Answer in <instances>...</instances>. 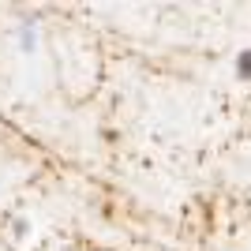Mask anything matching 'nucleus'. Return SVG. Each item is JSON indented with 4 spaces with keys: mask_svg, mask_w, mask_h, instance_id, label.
<instances>
[{
    "mask_svg": "<svg viewBox=\"0 0 251 251\" xmlns=\"http://www.w3.org/2000/svg\"><path fill=\"white\" fill-rule=\"evenodd\" d=\"M4 225H8V236H11V240H26V236H30V221L23 218V214H8Z\"/></svg>",
    "mask_w": 251,
    "mask_h": 251,
    "instance_id": "f257e3e1",
    "label": "nucleus"
},
{
    "mask_svg": "<svg viewBox=\"0 0 251 251\" xmlns=\"http://www.w3.org/2000/svg\"><path fill=\"white\" fill-rule=\"evenodd\" d=\"M15 38H19V49H26V52L38 49V26L34 23H23L19 30H15Z\"/></svg>",
    "mask_w": 251,
    "mask_h": 251,
    "instance_id": "f03ea898",
    "label": "nucleus"
},
{
    "mask_svg": "<svg viewBox=\"0 0 251 251\" xmlns=\"http://www.w3.org/2000/svg\"><path fill=\"white\" fill-rule=\"evenodd\" d=\"M236 79H244V83H251V45L236 56Z\"/></svg>",
    "mask_w": 251,
    "mask_h": 251,
    "instance_id": "7ed1b4c3",
    "label": "nucleus"
}]
</instances>
